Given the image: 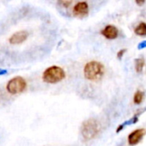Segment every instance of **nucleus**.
<instances>
[{
  "instance_id": "16",
  "label": "nucleus",
  "mask_w": 146,
  "mask_h": 146,
  "mask_svg": "<svg viewBox=\"0 0 146 146\" xmlns=\"http://www.w3.org/2000/svg\"><path fill=\"white\" fill-rule=\"evenodd\" d=\"M135 2L137 3V4L139 5H143L145 3V0H135Z\"/></svg>"
},
{
  "instance_id": "3",
  "label": "nucleus",
  "mask_w": 146,
  "mask_h": 146,
  "mask_svg": "<svg viewBox=\"0 0 146 146\" xmlns=\"http://www.w3.org/2000/svg\"><path fill=\"white\" fill-rule=\"evenodd\" d=\"M66 77V73L63 68L58 66H51L46 68L42 75V79L45 83L56 84L63 80Z\"/></svg>"
},
{
  "instance_id": "15",
  "label": "nucleus",
  "mask_w": 146,
  "mask_h": 146,
  "mask_svg": "<svg viewBox=\"0 0 146 146\" xmlns=\"http://www.w3.org/2000/svg\"><path fill=\"white\" fill-rule=\"evenodd\" d=\"M146 47V40L145 41H144V42H141L139 44V46H138V48L139 49H144V48H145Z\"/></svg>"
},
{
  "instance_id": "2",
  "label": "nucleus",
  "mask_w": 146,
  "mask_h": 146,
  "mask_svg": "<svg viewBox=\"0 0 146 146\" xmlns=\"http://www.w3.org/2000/svg\"><path fill=\"white\" fill-rule=\"evenodd\" d=\"M100 131H101L100 123L93 118H91L84 121L81 126V135L85 140L93 139L98 135Z\"/></svg>"
},
{
  "instance_id": "5",
  "label": "nucleus",
  "mask_w": 146,
  "mask_h": 146,
  "mask_svg": "<svg viewBox=\"0 0 146 146\" xmlns=\"http://www.w3.org/2000/svg\"><path fill=\"white\" fill-rule=\"evenodd\" d=\"M88 13H89V6L88 3L85 1L77 3L73 9V15L79 18H83L87 16Z\"/></svg>"
},
{
  "instance_id": "1",
  "label": "nucleus",
  "mask_w": 146,
  "mask_h": 146,
  "mask_svg": "<svg viewBox=\"0 0 146 146\" xmlns=\"http://www.w3.org/2000/svg\"><path fill=\"white\" fill-rule=\"evenodd\" d=\"M104 66L97 61H92L86 64L84 68L85 78L91 81L100 80L104 74Z\"/></svg>"
},
{
  "instance_id": "8",
  "label": "nucleus",
  "mask_w": 146,
  "mask_h": 146,
  "mask_svg": "<svg viewBox=\"0 0 146 146\" xmlns=\"http://www.w3.org/2000/svg\"><path fill=\"white\" fill-rule=\"evenodd\" d=\"M101 33L107 39H115L118 37L119 31L116 27L113 25H108L102 30Z\"/></svg>"
},
{
  "instance_id": "12",
  "label": "nucleus",
  "mask_w": 146,
  "mask_h": 146,
  "mask_svg": "<svg viewBox=\"0 0 146 146\" xmlns=\"http://www.w3.org/2000/svg\"><path fill=\"white\" fill-rule=\"evenodd\" d=\"M72 2H73V0H57L58 4H59L60 6L65 8V9L68 8V7L71 5Z\"/></svg>"
},
{
  "instance_id": "11",
  "label": "nucleus",
  "mask_w": 146,
  "mask_h": 146,
  "mask_svg": "<svg viewBox=\"0 0 146 146\" xmlns=\"http://www.w3.org/2000/svg\"><path fill=\"white\" fill-rule=\"evenodd\" d=\"M145 98V93L142 91H137L133 97V102L135 104H140Z\"/></svg>"
},
{
  "instance_id": "6",
  "label": "nucleus",
  "mask_w": 146,
  "mask_h": 146,
  "mask_svg": "<svg viewBox=\"0 0 146 146\" xmlns=\"http://www.w3.org/2000/svg\"><path fill=\"white\" fill-rule=\"evenodd\" d=\"M146 134V130L144 128H139L133 131L129 135H128V144L130 145H135L139 144L143 137Z\"/></svg>"
},
{
  "instance_id": "7",
  "label": "nucleus",
  "mask_w": 146,
  "mask_h": 146,
  "mask_svg": "<svg viewBox=\"0 0 146 146\" xmlns=\"http://www.w3.org/2000/svg\"><path fill=\"white\" fill-rule=\"evenodd\" d=\"M27 37H28V33L27 31H25V30L18 31L10 36L9 42L11 44H22L23 42H25L27 40Z\"/></svg>"
},
{
  "instance_id": "14",
  "label": "nucleus",
  "mask_w": 146,
  "mask_h": 146,
  "mask_svg": "<svg viewBox=\"0 0 146 146\" xmlns=\"http://www.w3.org/2000/svg\"><path fill=\"white\" fill-rule=\"evenodd\" d=\"M125 125H127V123L125 122L124 124H121V125H120L119 127H118V128H117V130H116V133H120L124 127H125Z\"/></svg>"
},
{
  "instance_id": "10",
  "label": "nucleus",
  "mask_w": 146,
  "mask_h": 146,
  "mask_svg": "<svg viewBox=\"0 0 146 146\" xmlns=\"http://www.w3.org/2000/svg\"><path fill=\"white\" fill-rule=\"evenodd\" d=\"M145 59L144 58H138L134 61V66H135V70L137 73H141L143 71V68L145 67Z\"/></svg>"
},
{
  "instance_id": "9",
  "label": "nucleus",
  "mask_w": 146,
  "mask_h": 146,
  "mask_svg": "<svg viewBox=\"0 0 146 146\" xmlns=\"http://www.w3.org/2000/svg\"><path fill=\"white\" fill-rule=\"evenodd\" d=\"M135 34L139 36H146V23L140 22L134 29Z\"/></svg>"
},
{
  "instance_id": "4",
  "label": "nucleus",
  "mask_w": 146,
  "mask_h": 146,
  "mask_svg": "<svg viewBox=\"0 0 146 146\" xmlns=\"http://www.w3.org/2000/svg\"><path fill=\"white\" fill-rule=\"evenodd\" d=\"M27 87V82L24 78L21 76H16L11 79L6 86V89L9 93L15 95L18 93H21L25 91Z\"/></svg>"
},
{
  "instance_id": "13",
  "label": "nucleus",
  "mask_w": 146,
  "mask_h": 146,
  "mask_svg": "<svg viewBox=\"0 0 146 146\" xmlns=\"http://www.w3.org/2000/svg\"><path fill=\"white\" fill-rule=\"evenodd\" d=\"M126 51H127V50H126V49H123V50H119V51L117 52V57H118L119 59H121V58L123 57L124 54L126 53Z\"/></svg>"
}]
</instances>
